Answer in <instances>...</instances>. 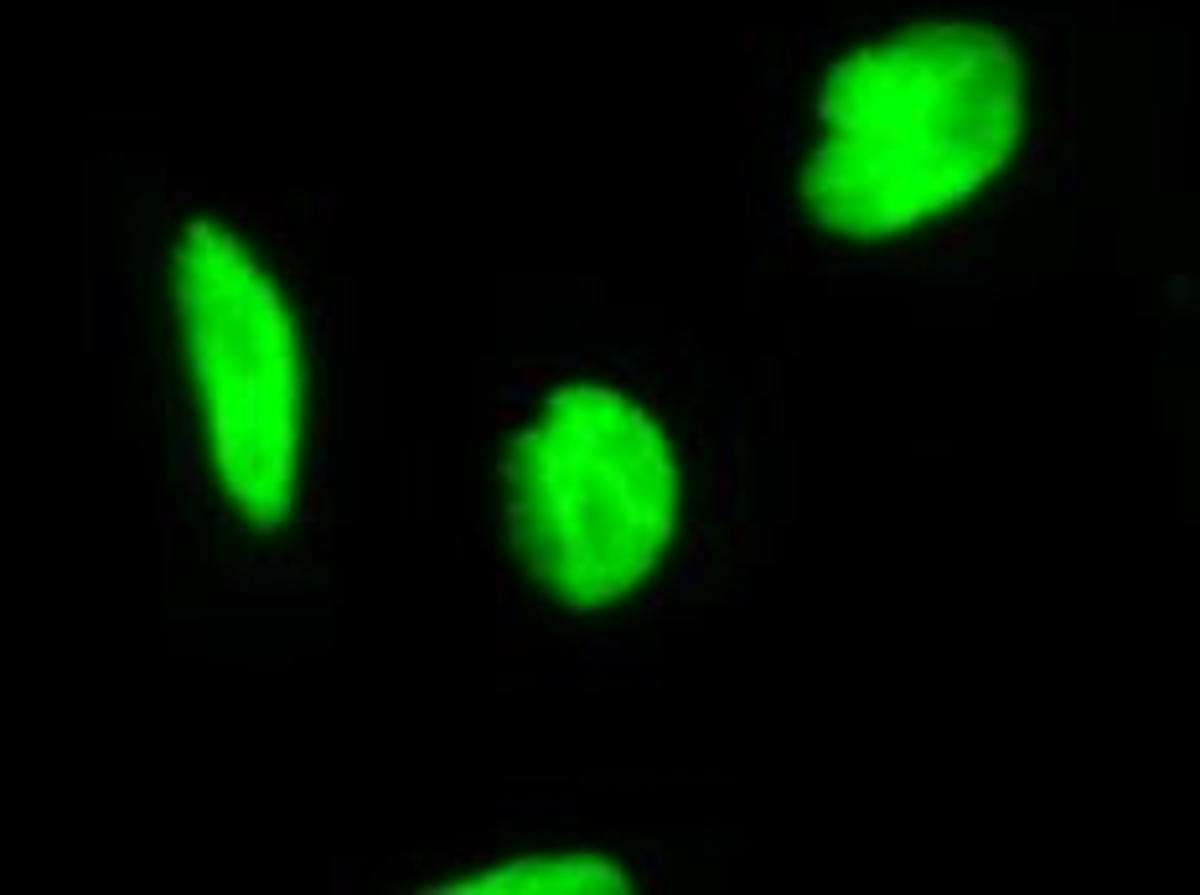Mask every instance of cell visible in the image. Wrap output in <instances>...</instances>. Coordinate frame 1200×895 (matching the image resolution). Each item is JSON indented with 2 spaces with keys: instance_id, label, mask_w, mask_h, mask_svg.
I'll return each instance as SVG.
<instances>
[{
  "instance_id": "1",
  "label": "cell",
  "mask_w": 1200,
  "mask_h": 895,
  "mask_svg": "<svg viewBox=\"0 0 1200 895\" xmlns=\"http://www.w3.org/2000/svg\"><path fill=\"white\" fill-rule=\"evenodd\" d=\"M802 187L828 223L875 233L999 176L1019 140V52L978 21H911L823 83Z\"/></svg>"
}]
</instances>
